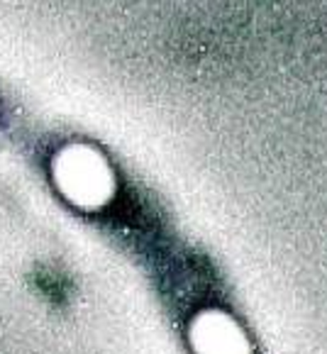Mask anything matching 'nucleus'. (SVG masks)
<instances>
[{
	"mask_svg": "<svg viewBox=\"0 0 327 354\" xmlns=\"http://www.w3.org/2000/svg\"><path fill=\"white\" fill-rule=\"evenodd\" d=\"M54 183L81 210H98L115 196V176L100 151L88 145H68L54 156Z\"/></svg>",
	"mask_w": 327,
	"mask_h": 354,
	"instance_id": "f257e3e1",
	"label": "nucleus"
},
{
	"mask_svg": "<svg viewBox=\"0 0 327 354\" xmlns=\"http://www.w3.org/2000/svg\"><path fill=\"white\" fill-rule=\"evenodd\" d=\"M191 347L196 354H252L244 330L223 310H203L191 323Z\"/></svg>",
	"mask_w": 327,
	"mask_h": 354,
	"instance_id": "f03ea898",
	"label": "nucleus"
}]
</instances>
